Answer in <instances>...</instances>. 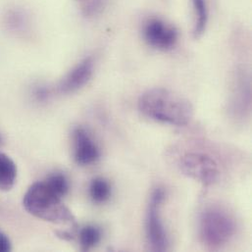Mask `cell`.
Returning a JSON list of instances; mask_svg holds the SVG:
<instances>
[{
  "mask_svg": "<svg viewBox=\"0 0 252 252\" xmlns=\"http://www.w3.org/2000/svg\"><path fill=\"white\" fill-rule=\"evenodd\" d=\"M181 171L207 188L217 182L219 168L217 162L209 155L199 152L185 154L180 161Z\"/></svg>",
  "mask_w": 252,
  "mask_h": 252,
  "instance_id": "5b68a950",
  "label": "cell"
},
{
  "mask_svg": "<svg viewBox=\"0 0 252 252\" xmlns=\"http://www.w3.org/2000/svg\"><path fill=\"white\" fill-rule=\"evenodd\" d=\"M17 179V166L5 153L0 152V190H10Z\"/></svg>",
  "mask_w": 252,
  "mask_h": 252,
  "instance_id": "9c48e42d",
  "label": "cell"
},
{
  "mask_svg": "<svg viewBox=\"0 0 252 252\" xmlns=\"http://www.w3.org/2000/svg\"><path fill=\"white\" fill-rule=\"evenodd\" d=\"M193 12L192 35L199 38L205 32L208 24V6L206 0H191Z\"/></svg>",
  "mask_w": 252,
  "mask_h": 252,
  "instance_id": "30bf717a",
  "label": "cell"
},
{
  "mask_svg": "<svg viewBox=\"0 0 252 252\" xmlns=\"http://www.w3.org/2000/svg\"><path fill=\"white\" fill-rule=\"evenodd\" d=\"M164 197V190L158 188L151 194L148 205L145 230L148 245L153 252H166L169 247L168 237L160 215V208Z\"/></svg>",
  "mask_w": 252,
  "mask_h": 252,
  "instance_id": "277c9868",
  "label": "cell"
},
{
  "mask_svg": "<svg viewBox=\"0 0 252 252\" xmlns=\"http://www.w3.org/2000/svg\"><path fill=\"white\" fill-rule=\"evenodd\" d=\"M94 60L92 57L85 58L74 67L59 83L57 90L61 94H73L84 88L94 75Z\"/></svg>",
  "mask_w": 252,
  "mask_h": 252,
  "instance_id": "ba28073f",
  "label": "cell"
},
{
  "mask_svg": "<svg viewBox=\"0 0 252 252\" xmlns=\"http://www.w3.org/2000/svg\"><path fill=\"white\" fill-rule=\"evenodd\" d=\"M24 208L32 216L55 224L75 223V218L62 198L44 182L32 185L23 198Z\"/></svg>",
  "mask_w": 252,
  "mask_h": 252,
  "instance_id": "7a4b0ae2",
  "label": "cell"
},
{
  "mask_svg": "<svg viewBox=\"0 0 252 252\" xmlns=\"http://www.w3.org/2000/svg\"><path fill=\"white\" fill-rule=\"evenodd\" d=\"M138 109L147 118L172 126H186L193 116V107L188 99L163 88L143 93Z\"/></svg>",
  "mask_w": 252,
  "mask_h": 252,
  "instance_id": "6da1fadb",
  "label": "cell"
},
{
  "mask_svg": "<svg viewBox=\"0 0 252 252\" xmlns=\"http://www.w3.org/2000/svg\"><path fill=\"white\" fill-rule=\"evenodd\" d=\"M3 145V137H2V135L0 134V147Z\"/></svg>",
  "mask_w": 252,
  "mask_h": 252,
  "instance_id": "2e32d148",
  "label": "cell"
},
{
  "mask_svg": "<svg viewBox=\"0 0 252 252\" xmlns=\"http://www.w3.org/2000/svg\"><path fill=\"white\" fill-rule=\"evenodd\" d=\"M101 240V231L95 226L84 227L79 235V241L82 251L88 252L94 249Z\"/></svg>",
  "mask_w": 252,
  "mask_h": 252,
  "instance_id": "7c38bea8",
  "label": "cell"
},
{
  "mask_svg": "<svg viewBox=\"0 0 252 252\" xmlns=\"http://www.w3.org/2000/svg\"><path fill=\"white\" fill-rule=\"evenodd\" d=\"M236 233V223L226 211L218 207L205 209L200 217L199 234L202 243L217 250L227 245Z\"/></svg>",
  "mask_w": 252,
  "mask_h": 252,
  "instance_id": "3957f363",
  "label": "cell"
},
{
  "mask_svg": "<svg viewBox=\"0 0 252 252\" xmlns=\"http://www.w3.org/2000/svg\"><path fill=\"white\" fill-rule=\"evenodd\" d=\"M102 0H92L90 4L86 7V14L88 15H94L95 14L98 10L102 8Z\"/></svg>",
  "mask_w": 252,
  "mask_h": 252,
  "instance_id": "5bb4252c",
  "label": "cell"
},
{
  "mask_svg": "<svg viewBox=\"0 0 252 252\" xmlns=\"http://www.w3.org/2000/svg\"><path fill=\"white\" fill-rule=\"evenodd\" d=\"M11 249L12 247L8 237L0 233V252H10Z\"/></svg>",
  "mask_w": 252,
  "mask_h": 252,
  "instance_id": "9a60e30c",
  "label": "cell"
},
{
  "mask_svg": "<svg viewBox=\"0 0 252 252\" xmlns=\"http://www.w3.org/2000/svg\"><path fill=\"white\" fill-rule=\"evenodd\" d=\"M142 34L149 46L162 51L172 49L179 38L177 29L160 18L148 19L143 25Z\"/></svg>",
  "mask_w": 252,
  "mask_h": 252,
  "instance_id": "8992f818",
  "label": "cell"
},
{
  "mask_svg": "<svg viewBox=\"0 0 252 252\" xmlns=\"http://www.w3.org/2000/svg\"><path fill=\"white\" fill-rule=\"evenodd\" d=\"M73 147L74 159L81 166L93 164L100 156L98 146L83 127H77L73 131Z\"/></svg>",
  "mask_w": 252,
  "mask_h": 252,
  "instance_id": "52a82bcc",
  "label": "cell"
},
{
  "mask_svg": "<svg viewBox=\"0 0 252 252\" xmlns=\"http://www.w3.org/2000/svg\"><path fill=\"white\" fill-rule=\"evenodd\" d=\"M44 183L53 192H55L61 198H63L69 191L68 180L65 175L61 173H54L49 175Z\"/></svg>",
  "mask_w": 252,
  "mask_h": 252,
  "instance_id": "4fadbf2b",
  "label": "cell"
},
{
  "mask_svg": "<svg viewBox=\"0 0 252 252\" xmlns=\"http://www.w3.org/2000/svg\"><path fill=\"white\" fill-rule=\"evenodd\" d=\"M90 195L95 203L107 201L111 195V187L109 183L102 178H95L90 186Z\"/></svg>",
  "mask_w": 252,
  "mask_h": 252,
  "instance_id": "8fae6325",
  "label": "cell"
}]
</instances>
